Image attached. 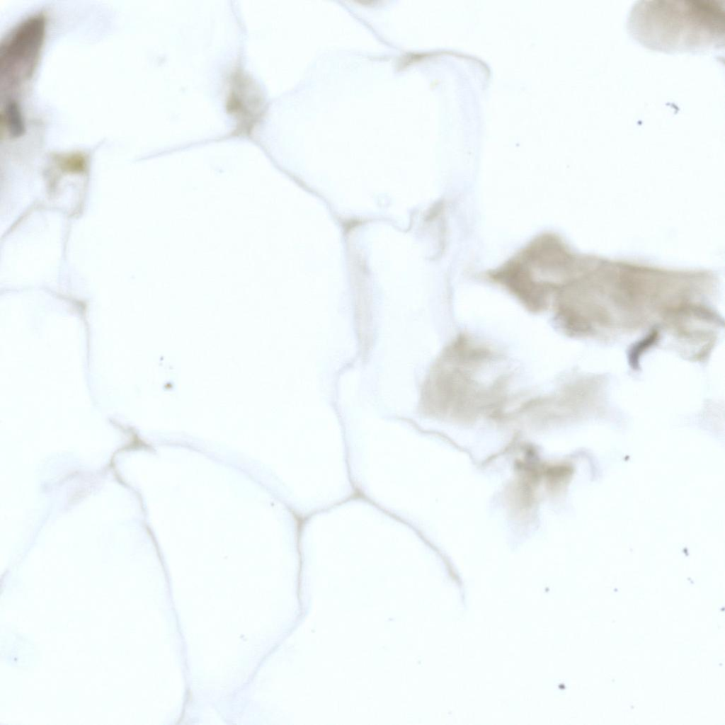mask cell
<instances>
[{"label":"cell","mask_w":725,"mask_h":725,"mask_svg":"<svg viewBox=\"0 0 725 725\" xmlns=\"http://www.w3.org/2000/svg\"><path fill=\"white\" fill-rule=\"evenodd\" d=\"M630 35L642 46L667 53L703 52L724 45V13L712 1H643L632 8Z\"/></svg>","instance_id":"obj_1"},{"label":"cell","mask_w":725,"mask_h":725,"mask_svg":"<svg viewBox=\"0 0 725 725\" xmlns=\"http://www.w3.org/2000/svg\"><path fill=\"white\" fill-rule=\"evenodd\" d=\"M566 252L557 236L542 234L488 275L530 310L540 311L547 304L549 292L556 287L555 278L566 269Z\"/></svg>","instance_id":"obj_2"},{"label":"cell","mask_w":725,"mask_h":725,"mask_svg":"<svg viewBox=\"0 0 725 725\" xmlns=\"http://www.w3.org/2000/svg\"><path fill=\"white\" fill-rule=\"evenodd\" d=\"M227 108L237 120L241 132L251 131L262 115V96L251 79L242 72L232 76Z\"/></svg>","instance_id":"obj_3"},{"label":"cell","mask_w":725,"mask_h":725,"mask_svg":"<svg viewBox=\"0 0 725 725\" xmlns=\"http://www.w3.org/2000/svg\"><path fill=\"white\" fill-rule=\"evenodd\" d=\"M44 32L43 19L35 17L25 21L1 50V72L11 74L17 66L33 61L38 52Z\"/></svg>","instance_id":"obj_4"},{"label":"cell","mask_w":725,"mask_h":725,"mask_svg":"<svg viewBox=\"0 0 725 725\" xmlns=\"http://www.w3.org/2000/svg\"><path fill=\"white\" fill-rule=\"evenodd\" d=\"M5 119L9 131L14 136L21 135L24 130L22 118L16 103L11 101L5 110Z\"/></svg>","instance_id":"obj_5"},{"label":"cell","mask_w":725,"mask_h":725,"mask_svg":"<svg viewBox=\"0 0 725 725\" xmlns=\"http://www.w3.org/2000/svg\"><path fill=\"white\" fill-rule=\"evenodd\" d=\"M655 338H656V334H654V333L651 334V335L649 336L646 339L643 340L638 345H636L635 347L633 348V349H632V352L630 353L629 361H630L631 365L632 366V367L634 369V367H638V365H637L636 362H638V358L639 356V352L640 353L643 352V350L645 349V348L646 346H649V345L651 343H652V342H653L655 341Z\"/></svg>","instance_id":"obj_6"}]
</instances>
